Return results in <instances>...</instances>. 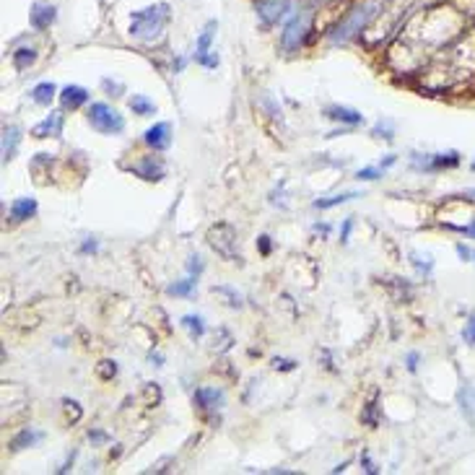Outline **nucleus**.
Returning <instances> with one entry per match:
<instances>
[{
	"mask_svg": "<svg viewBox=\"0 0 475 475\" xmlns=\"http://www.w3.org/2000/svg\"><path fill=\"white\" fill-rule=\"evenodd\" d=\"M128 104H130V109H133V115H141V117L156 115V104L143 94H133Z\"/></svg>",
	"mask_w": 475,
	"mask_h": 475,
	"instance_id": "nucleus-21",
	"label": "nucleus"
},
{
	"mask_svg": "<svg viewBox=\"0 0 475 475\" xmlns=\"http://www.w3.org/2000/svg\"><path fill=\"white\" fill-rule=\"evenodd\" d=\"M353 198H361V193L351 190V193H340V195H332V198H322V200H315V208H320V210L335 208V205H343V203L353 200Z\"/></svg>",
	"mask_w": 475,
	"mask_h": 475,
	"instance_id": "nucleus-22",
	"label": "nucleus"
},
{
	"mask_svg": "<svg viewBox=\"0 0 475 475\" xmlns=\"http://www.w3.org/2000/svg\"><path fill=\"white\" fill-rule=\"evenodd\" d=\"M213 34H216V21H210L205 29H203V34L198 36V44H195V60L205 58L210 52V42H213Z\"/></svg>",
	"mask_w": 475,
	"mask_h": 475,
	"instance_id": "nucleus-20",
	"label": "nucleus"
},
{
	"mask_svg": "<svg viewBox=\"0 0 475 475\" xmlns=\"http://www.w3.org/2000/svg\"><path fill=\"white\" fill-rule=\"evenodd\" d=\"M55 96H58V86H55L52 81H42V83H36V86L31 88V99H34L36 104H42V107H47Z\"/></svg>",
	"mask_w": 475,
	"mask_h": 475,
	"instance_id": "nucleus-18",
	"label": "nucleus"
},
{
	"mask_svg": "<svg viewBox=\"0 0 475 475\" xmlns=\"http://www.w3.org/2000/svg\"><path fill=\"white\" fill-rule=\"evenodd\" d=\"M36 63V50L34 47H21V50L14 52V65L16 71H26L29 65Z\"/></svg>",
	"mask_w": 475,
	"mask_h": 475,
	"instance_id": "nucleus-23",
	"label": "nucleus"
},
{
	"mask_svg": "<svg viewBox=\"0 0 475 475\" xmlns=\"http://www.w3.org/2000/svg\"><path fill=\"white\" fill-rule=\"evenodd\" d=\"M273 367L281 369V372H294L296 361H291V359H273Z\"/></svg>",
	"mask_w": 475,
	"mask_h": 475,
	"instance_id": "nucleus-32",
	"label": "nucleus"
},
{
	"mask_svg": "<svg viewBox=\"0 0 475 475\" xmlns=\"http://www.w3.org/2000/svg\"><path fill=\"white\" fill-rule=\"evenodd\" d=\"M205 239H208L210 250L216 255H221L223 260H229V262L242 260V255H239L237 250V229H234L231 223H216V226H210Z\"/></svg>",
	"mask_w": 475,
	"mask_h": 475,
	"instance_id": "nucleus-5",
	"label": "nucleus"
},
{
	"mask_svg": "<svg viewBox=\"0 0 475 475\" xmlns=\"http://www.w3.org/2000/svg\"><path fill=\"white\" fill-rule=\"evenodd\" d=\"M145 145H151L153 151H166L172 143V125L169 123H156L153 128H148L143 133Z\"/></svg>",
	"mask_w": 475,
	"mask_h": 475,
	"instance_id": "nucleus-8",
	"label": "nucleus"
},
{
	"mask_svg": "<svg viewBox=\"0 0 475 475\" xmlns=\"http://www.w3.org/2000/svg\"><path fill=\"white\" fill-rule=\"evenodd\" d=\"M231 343H234V340H231V335L226 330H221V340H213V351H229L231 348Z\"/></svg>",
	"mask_w": 475,
	"mask_h": 475,
	"instance_id": "nucleus-31",
	"label": "nucleus"
},
{
	"mask_svg": "<svg viewBox=\"0 0 475 475\" xmlns=\"http://www.w3.org/2000/svg\"><path fill=\"white\" fill-rule=\"evenodd\" d=\"M457 255H460L462 260H470V252H468V250H465L462 245H457Z\"/></svg>",
	"mask_w": 475,
	"mask_h": 475,
	"instance_id": "nucleus-41",
	"label": "nucleus"
},
{
	"mask_svg": "<svg viewBox=\"0 0 475 475\" xmlns=\"http://www.w3.org/2000/svg\"><path fill=\"white\" fill-rule=\"evenodd\" d=\"M382 174H384V169H382V166H367V169H359L356 180H359V182H372V180H379Z\"/></svg>",
	"mask_w": 475,
	"mask_h": 475,
	"instance_id": "nucleus-28",
	"label": "nucleus"
},
{
	"mask_svg": "<svg viewBox=\"0 0 475 475\" xmlns=\"http://www.w3.org/2000/svg\"><path fill=\"white\" fill-rule=\"evenodd\" d=\"M44 434L42 431H34V429H24V431H19L11 439V449L14 452H19V449H26V446H34L36 441H42Z\"/></svg>",
	"mask_w": 475,
	"mask_h": 475,
	"instance_id": "nucleus-19",
	"label": "nucleus"
},
{
	"mask_svg": "<svg viewBox=\"0 0 475 475\" xmlns=\"http://www.w3.org/2000/svg\"><path fill=\"white\" fill-rule=\"evenodd\" d=\"M361 462H364V470H367V473H369V475H377V473H379V470H377V468H374V462L369 460L367 454H364V457H361Z\"/></svg>",
	"mask_w": 475,
	"mask_h": 475,
	"instance_id": "nucleus-36",
	"label": "nucleus"
},
{
	"mask_svg": "<svg viewBox=\"0 0 475 475\" xmlns=\"http://www.w3.org/2000/svg\"><path fill=\"white\" fill-rule=\"evenodd\" d=\"M86 117L88 123H91V128L96 133H101V136H120L125 130V117L115 107H109L107 101H94L88 107Z\"/></svg>",
	"mask_w": 475,
	"mask_h": 475,
	"instance_id": "nucleus-4",
	"label": "nucleus"
},
{
	"mask_svg": "<svg viewBox=\"0 0 475 475\" xmlns=\"http://www.w3.org/2000/svg\"><path fill=\"white\" fill-rule=\"evenodd\" d=\"M462 340H465V343H475V317H470L468 327L462 330Z\"/></svg>",
	"mask_w": 475,
	"mask_h": 475,
	"instance_id": "nucleus-33",
	"label": "nucleus"
},
{
	"mask_svg": "<svg viewBox=\"0 0 475 475\" xmlns=\"http://www.w3.org/2000/svg\"><path fill=\"white\" fill-rule=\"evenodd\" d=\"M413 164L418 169H426V172H439V169H452V166L460 164V153L449 151V153H434V156H426L424 161L421 158H413Z\"/></svg>",
	"mask_w": 475,
	"mask_h": 475,
	"instance_id": "nucleus-7",
	"label": "nucleus"
},
{
	"mask_svg": "<svg viewBox=\"0 0 475 475\" xmlns=\"http://www.w3.org/2000/svg\"><path fill=\"white\" fill-rule=\"evenodd\" d=\"M166 21H169V6L166 3L141 8V11H133V16H130V34L141 42H156L164 34Z\"/></svg>",
	"mask_w": 475,
	"mask_h": 475,
	"instance_id": "nucleus-1",
	"label": "nucleus"
},
{
	"mask_svg": "<svg viewBox=\"0 0 475 475\" xmlns=\"http://www.w3.org/2000/svg\"><path fill=\"white\" fill-rule=\"evenodd\" d=\"M88 439L91 441H107V434L104 431H88Z\"/></svg>",
	"mask_w": 475,
	"mask_h": 475,
	"instance_id": "nucleus-37",
	"label": "nucleus"
},
{
	"mask_svg": "<svg viewBox=\"0 0 475 475\" xmlns=\"http://www.w3.org/2000/svg\"><path fill=\"white\" fill-rule=\"evenodd\" d=\"M63 133V112H50V117H44L42 123L34 125L31 136L34 138H58Z\"/></svg>",
	"mask_w": 475,
	"mask_h": 475,
	"instance_id": "nucleus-12",
	"label": "nucleus"
},
{
	"mask_svg": "<svg viewBox=\"0 0 475 475\" xmlns=\"http://www.w3.org/2000/svg\"><path fill=\"white\" fill-rule=\"evenodd\" d=\"M473 169H475V161H473Z\"/></svg>",
	"mask_w": 475,
	"mask_h": 475,
	"instance_id": "nucleus-44",
	"label": "nucleus"
},
{
	"mask_svg": "<svg viewBox=\"0 0 475 475\" xmlns=\"http://www.w3.org/2000/svg\"><path fill=\"white\" fill-rule=\"evenodd\" d=\"M195 286H198V278H195V275H188L185 281L172 283V286L166 288V294L169 296H190L195 291Z\"/></svg>",
	"mask_w": 475,
	"mask_h": 475,
	"instance_id": "nucleus-24",
	"label": "nucleus"
},
{
	"mask_svg": "<svg viewBox=\"0 0 475 475\" xmlns=\"http://www.w3.org/2000/svg\"><path fill=\"white\" fill-rule=\"evenodd\" d=\"M325 117L327 120H335V123H346V125H364V115H361L359 109H351V107H327L325 109Z\"/></svg>",
	"mask_w": 475,
	"mask_h": 475,
	"instance_id": "nucleus-13",
	"label": "nucleus"
},
{
	"mask_svg": "<svg viewBox=\"0 0 475 475\" xmlns=\"http://www.w3.org/2000/svg\"><path fill=\"white\" fill-rule=\"evenodd\" d=\"M133 172L141 177V180H145V182H158L161 177H164V164H161V158H156V156H145V158H141V161H136V164L130 166Z\"/></svg>",
	"mask_w": 475,
	"mask_h": 475,
	"instance_id": "nucleus-9",
	"label": "nucleus"
},
{
	"mask_svg": "<svg viewBox=\"0 0 475 475\" xmlns=\"http://www.w3.org/2000/svg\"><path fill=\"white\" fill-rule=\"evenodd\" d=\"M52 21H55V8L44 6V3H36L34 11H31V26H34L36 31H42L47 29Z\"/></svg>",
	"mask_w": 475,
	"mask_h": 475,
	"instance_id": "nucleus-17",
	"label": "nucleus"
},
{
	"mask_svg": "<svg viewBox=\"0 0 475 475\" xmlns=\"http://www.w3.org/2000/svg\"><path fill=\"white\" fill-rule=\"evenodd\" d=\"M413 0H387L384 6H382L379 14L384 16V21H382L379 16H374L372 21H369V26L361 34H364V39H367L369 47H377L379 42H384L392 31L400 26V19H403L405 8L411 6Z\"/></svg>",
	"mask_w": 475,
	"mask_h": 475,
	"instance_id": "nucleus-2",
	"label": "nucleus"
},
{
	"mask_svg": "<svg viewBox=\"0 0 475 475\" xmlns=\"http://www.w3.org/2000/svg\"><path fill=\"white\" fill-rule=\"evenodd\" d=\"M83 252H96V242H86V245H83Z\"/></svg>",
	"mask_w": 475,
	"mask_h": 475,
	"instance_id": "nucleus-42",
	"label": "nucleus"
},
{
	"mask_svg": "<svg viewBox=\"0 0 475 475\" xmlns=\"http://www.w3.org/2000/svg\"><path fill=\"white\" fill-rule=\"evenodd\" d=\"M361 421H364L367 426H372V429H374V426H379V405L369 403L367 408L361 411Z\"/></svg>",
	"mask_w": 475,
	"mask_h": 475,
	"instance_id": "nucleus-27",
	"label": "nucleus"
},
{
	"mask_svg": "<svg viewBox=\"0 0 475 475\" xmlns=\"http://www.w3.org/2000/svg\"><path fill=\"white\" fill-rule=\"evenodd\" d=\"M19 141H21V130L16 128V125H6L3 128V161H11L16 156Z\"/></svg>",
	"mask_w": 475,
	"mask_h": 475,
	"instance_id": "nucleus-16",
	"label": "nucleus"
},
{
	"mask_svg": "<svg viewBox=\"0 0 475 475\" xmlns=\"http://www.w3.org/2000/svg\"><path fill=\"white\" fill-rule=\"evenodd\" d=\"M88 99H91V94H88L83 86H65L63 91H60V104H63V109H78L83 107Z\"/></svg>",
	"mask_w": 475,
	"mask_h": 475,
	"instance_id": "nucleus-14",
	"label": "nucleus"
},
{
	"mask_svg": "<svg viewBox=\"0 0 475 475\" xmlns=\"http://www.w3.org/2000/svg\"><path fill=\"white\" fill-rule=\"evenodd\" d=\"M182 327H188V330L193 332V338H203V332H205L203 317H198V315H185V317H182Z\"/></svg>",
	"mask_w": 475,
	"mask_h": 475,
	"instance_id": "nucleus-25",
	"label": "nucleus"
},
{
	"mask_svg": "<svg viewBox=\"0 0 475 475\" xmlns=\"http://www.w3.org/2000/svg\"><path fill=\"white\" fill-rule=\"evenodd\" d=\"M213 294L223 296L229 307H242V296H239L237 291H234V288H229V286H213Z\"/></svg>",
	"mask_w": 475,
	"mask_h": 475,
	"instance_id": "nucleus-26",
	"label": "nucleus"
},
{
	"mask_svg": "<svg viewBox=\"0 0 475 475\" xmlns=\"http://www.w3.org/2000/svg\"><path fill=\"white\" fill-rule=\"evenodd\" d=\"M351 229H353V218H346V221H343V229H340V242H343V245H348Z\"/></svg>",
	"mask_w": 475,
	"mask_h": 475,
	"instance_id": "nucleus-34",
	"label": "nucleus"
},
{
	"mask_svg": "<svg viewBox=\"0 0 475 475\" xmlns=\"http://www.w3.org/2000/svg\"><path fill=\"white\" fill-rule=\"evenodd\" d=\"M468 195H470V198H475V190H468Z\"/></svg>",
	"mask_w": 475,
	"mask_h": 475,
	"instance_id": "nucleus-43",
	"label": "nucleus"
},
{
	"mask_svg": "<svg viewBox=\"0 0 475 475\" xmlns=\"http://www.w3.org/2000/svg\"><path fill=\"white\" fill-rule=\"evenodd\" d=\"M96 374H99V379H112L117 374V364L115 361H99L96 364Z\"/></svg>",
	"mask_w": 475,
	"mask_h": 475,
	"instance_id": "nucleus-29",
	"label": "nucleus"
},
{
	"mask_svg": "<svg viewBox=\"0 0 475 475\" xmlns=\"http://www.w3.org/2000/svg\"><path fill=\"white\" fill-rule=\"evenodd\" d=\"M408 369H411V372L418 369V353H408Z\"/></svg>",
	"mask_w": 475,
	"mask_h": 475,
	"instance_id": "nucleus-38",
	"label": "nucleus"
},
{
	"mask_svg": "<svg viewBox=\"0 0 475 475\" xmlns=\"http://www.w3.org/2000/svg\"><path fill=\"white\" fill-rule=\"evenodd\" d=\"M291 11V0H260L257 14L265 24H275Z\"/></svg>",
	"mask_w": 475,
	"mask_h": 475,
	"instance_id": "nucleus-10",
	"label": "nucleus"
},
{
	"mask_svg": "<svg viewBox=\"0 0 475 475\" xmlns=\"http://www.w3.org/2000/svg\"><path fill=\"white\" fill-rule=\"evenodd\" d=\"M195 405H198L200 411H218L223 405V389L198 387L195 389Z\"/></svg>",
	"mask_w": 475,
	"mask_h": 475,
	"instance_id": "nucleus-11",
	"label": "nucleus"
},
{
	"mask_svg": "<svg viewBox=\"0 0 475 475\" xmlns=\"http://www.w3.org/2000/svg\"><path fill=\"white\" fill-rule=\"evenodd\" d=\"M395 161H397V156H395V153H389V156L384 158V161H382L379 166H382V169H387V166H392V164H395Z\"/></svg>",
	"mask_w": 475,
	"mask_h": 475,
	"instance_id": "nucleus-40",
	"label": "nucleus"
},
{
	"mask_svg": "<svg viewBox=\"0 0 475 475\" xmlns=\"http://www.w3.org/2000/svg\"><path fill=\"white\" fill-rule=\"evenodd\" d=\"M65 405V416L71 418V424H76V421H81V416H83V411H81V405L76 403V400H63Z\"/></svg>",
	"mask_w": 475,
	"mask_h": 475,
	"instance_id": "nucleus-30",
	"label": "nucleus"
},
{
	"mask_svg": "<svg viewBox=\"0 0 475 475\" xmlns=\"http://www.w3.org/2000/svg\"><path fill=\"white\" fill-rule=\"evenodd\" d=\"M457 229H460L462 234H468V237H473V239H475V221L470 223V226H457Z\"/></svg>",
	"mask_w": 475,
	"mask_h": 475,
	"instance_id": "nucleus-39",
	"label": "nucleus"
},
{
	"mask_svg": "<svg viewBox=\"0 0 475 475\" xmlns=\"http://www.w3.org/2000/svg\"><path fill=\"white\" fill-rule=\"evenodd\" d=\"M473 257H475V252H473Z\"/></svg>",
	"mask_w": 475,
	"mask_h": 475,
	"instance_id": "nucleus-45",
	"label": "nucleus"
},
{
	"mask_svg": "<svg viewBox=\"0 0 475 475\" xmlns=\"http://www.w3.org/2000/svg\"><path fill=\"white\" fill-rule=\"evenodd\" d=\"M257 245H260V252L265 255H270V250H273V245H270V237H267V234H262V237L257 239Z\"/></svg>",
	"mask_w": 475,
	"mask_h": 475,
	"instance_id": "nucleus-35",
	"label": "nucleus"
},
{
	"mask_svg": "<svg viewBox=\"0 0 475 475\" xmlns=\"http://www.w3.org/2000/svg\"><path fill=\"white\" fill-rule=\"evenodd\" d=\"M310 24H312V14H296L291 21L286 24V29H283L281 34V47L286 52H296L299 47H302L304 36H307V31H310Z\"/></svg>",
	"mask_w": 475,
	"mask_h": 475,
	"instance_id": "nucleus-6",
	"label": "nucleus"
},
{
	"mask_svg": "<svg viewBox=\"0 0 475 475\" xmlns=\"http://www.w3.org/2000/svg\"><path fill=\"white\" fill-rule=\"evenodd\" d=\"M39 205H36L34 198H19V200L11 203V218L14 221H26V218H34Z\"/></svg>",
	"mask_w": 475,
	"mask_h": 475,
	"instance_id": "nucleus-15",
	"label": "nucleus"
},
{
	"mask_svg": "<svg viewBox=\"0 0 475 475\" xmlns=\"http://www.w3.org/2000/svg\"><path fill=\"white\" fill-rule=\"evenodd\" d=\"M377 3H364V6H356L351 11V14L343 19V21L335 26V31L330 34V42H335V44H343V42H348L351 36H356L359 31H364L369 26V21L374 19L377 16Z\"/></svg>",
	"mask_w": 475,
	"mask_h": 475,
	"instance_id": "nucleus-3",
	"label": "nucleus"
}]
</instances>
